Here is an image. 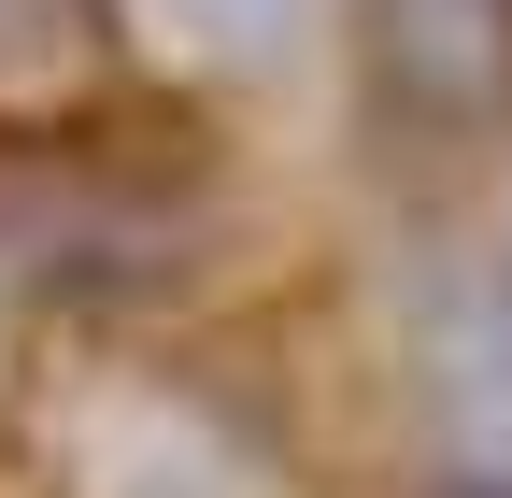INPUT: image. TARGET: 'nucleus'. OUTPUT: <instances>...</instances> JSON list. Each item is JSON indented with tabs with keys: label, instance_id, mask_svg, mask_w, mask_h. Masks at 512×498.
<instances>
[{
	"label": "nucleus",
	"instance_id": "obj_2",
	"mask_svg": "<svg viewBox=\"0 0 512 498\" xmlns=\"http://www.w3.org/2000/svg\"><path fill=\"white\" fill-rule=\"evenodd\" d=\"M86 57H100V0H0V114L57 100Z\"/></svg>",
	"mask_w": 512,
	"mask_h": 498
},
{
	"label": "nucleus",
	"instance_id": "obj_3",
	"mask_svg": "<svg viewBox=\"0 0 512 498\" xmlns=\"http://www.w3.org/2000/svg\"><path fill=\"white\" fill-rule=\"evenodd\" d=\"M498 356H512V257H498Z\"/></svg>",
	"mask_w": 512,
	"mask_h": 498
},
{
	"label": "nucleus",
	"instance_id": "obj_1",
	"mask_svg": "<svg viewBox=\"0 0 512 498\" xmlns=\"http://www.w3.org/2000/svg\"><path fill=\"white\" fill-rule=\"evenodd\" d=\"M370 43H384L399 86L470 100V86H498V57H512V0H370Z\"/></svg>",
	"mask_w": 512,
	"mask_h": 498
},
{
	"label": "nucleus",
	"instance_id": "obj_4",
	"mask_svg": "<svg viewBox=\"0 0 512 498\" xmlns=\"http://www.w3.org/2000/svg\"><path fill=\"white\" fill-rule=\"evenodd\" d=\"M128 498H171V484H128Z\"/></svg>",
	"mask_w": 512,
	"mask_h": 498
}]
</instances>
